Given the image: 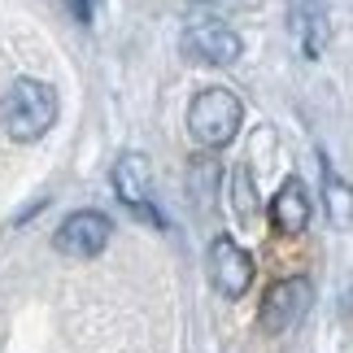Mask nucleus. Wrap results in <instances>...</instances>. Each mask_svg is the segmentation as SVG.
I'll return each instance as SVG.
<instances>
[{"instance_id":"1","label":"nucleus","mask_w":353,"mask_h":353,"mask_svg":"<svg viewBox=\"0 0 353 353\" xmlns=\"http://www.w3.org/2000/svg\"><path fill=\"white\" fill-rule=\"evenodd\" d=\"M57 122V92L39 79H18L9 83L5 101H0V127H5L13 140L31 144L39 135H48V127Z\"/></svg>"},{"instance_id":"2","label":"nucleus","mask_w":353,"mask_h":353,"mask_svg":"<svg viewBox=\"0 0 353 353\" xmlns=\"http://www.w3.org/2000/svg\"><path fill=\"white\" fill-rule=\"evenodd\" d=\"M240 122H244V105H240L236 92H227V88H205V92L192 97V105H188V131H192V140L205 144V148L232 144Z\"/></svg>"},{"instance_id":"3","label":"nucleus","mask_w":353,"mask_h":353,"mask_svg":"<svg viewBox=\"0 0 353 353\" xmlns=\"http://www.w3.org/2000/svg\"><path fill=\"white\" fill-rule=\"evenodd\" d=\"M310 305H314V283L310 279H279L275 288L266 292V301H262V332L270 336H283L288 327H296L305 314H310Z\"/></svg>"},{"instance_id":"4","label":"nucleus","mask_w":353,"mask_h":353,"mask_svg":"<svg viewBox=\"0 0 353 353\" xmlns=\"http://www.w3.org/2000/svg\"><path fill=\"white\" fill-rule=\"evenodd\" d=\"M110 236H114V223L105 219L101 210H74L70 219L57 227L52 244H57V253H65V257H97V253H105Z\"/></svg>"},{"instance_id":"5","label":"nucleus","mask_w":353,"mask_h":353,"mask_svg":"<svg viewBox=\"0 0 353 353\" xmlns=\"http://www.w3.org/2000/svg\"><path fill=\"white\" fill-rule=\"evenodd\" d=\"M240 35L232 31V26H223V22H196V26H188L183 31V57L188 61H201V65H232L240 57Z\"/></svg>"},{"instance_id":"6","label":"nucleus","mask_w":353,"mask_h":353,"mask_svg":"<svg viewBox=\"0 0 353 353\" xmlns=\"http://www.w3.org/2000/svg\"><path fill=\"white\" fill-rule=\"evenodd\" d=\"M210 283L223 296H244L253 283V257L232 236H219L210 244Z\"/></svg>"},{"instance_id":"7","label":"nucleus","mask_w":353,"mask_h":353,"mask_svg":"<svg viewBox=\"0 0 353 353\" xmlns=\"http://www.w3.org/2000/svg\"><path fill=\"white\" fill-rule=\"evenodd\" d=\"M114 192L122 196V205H131L135 214H144V219L161 223V214L148 205V161L140 153H127L114 166Z\"/></svg>"},{"instance_id":"8","label":"nucleus","mask_w":353,"mask_h":353,"mask_svg":"<svg viewBox=\"0 0 353 353\" xmlns=\"http://www.w3.org/2000/svg\"><path fill=\"white\" fill-rule=\"evenodd\" d=\"M270 223H275L283 236L305 232V223H310V192H305L301 179H283V188L275 192V201H270Z\"/></svg>"},{"instance_id":"9","label":"nucleus","mask_w":353,"mask_h":353,"mask_svg":"<svg viewBox=\"0 0 353 353\" xmlns=\"http://www.w3.org/2000/svg\"><path fill=\"white\" fill-rule=\"evenodd\" d=\"M323 188H327V214H332V223L336 227H349V219H353V192H349V183L327 166V161H323Z\"/></svg>"},{"instance_id":"10","label":"nucleus","mask_w":353,"mask_h":353,"mask_svg":"<svg viewBox=\"0 0 353 353\" xmlns=\"http://www.w3.org/2000/svg\"><path fill=\"white\" fill-rule=\"evenodd\" d=\"M65 5H70V13L79 22H92V0H65Z\"/></svg>"}]
</instances>
